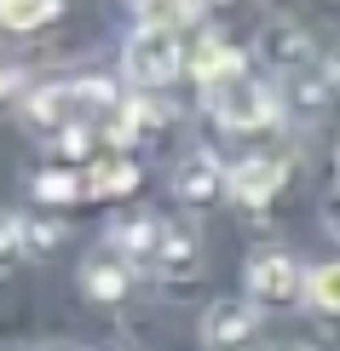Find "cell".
<instances>
[{"label": "cell", "instance_id": "obj_15", "mask_svg": "<svg viewBox=\"0 0 340 351\" xmlns=\"http://www.w3.org/2000/svg\"><path fill=\"white\" fill-rule=\"evenodd\" d=\"M29 196L35 202H81L87 196V173H76V167H47V173H35V184H29Z\"/></svg>", "mask_w": 340, "mask_h": 351}, {"label": "cell", "instance_id": "obj_6", "mask_svg": "<svg viewBox=\"0 0 340 351\" xmlns=\"http://www.w3.org/2000/svg\"><path fill=\"white\" fill-rule=\"evenodd\" d=\"M283 184H288V167L277 162V156H242V162L231 167V196L242 202V208H265Z\"/></svg>", "mask_w": 340, "mask_h": 351}, {"label": "cell", "instance_id": "obj_10", "mask_svg": "<svg viewBox=\"0 0 340 351\" xmlns=\"http://www.w3.org/2000/svg\"><path fill=\"white\" fill-rule=\"evenodd\" d=\"M6 254H23V259H41L47 247H58L64 242V225L58 219H35V213H12L6 219Z\"/></svg>", "mask_w": 340, "mask_h": 351}, {"label": "cell", "instance_id": "obj_3", "mask_svg": "<svg viewBox=\"0 0 340 351\" xmlns=\"http://www.w3.org/2000/svg\"><path fill=\"white\" fill-rule=\"evenodd\" d=\"M294 294H306V271L283 247H265V254L248 259V300L254 305H288Z\"/></svg>", "mask_w": 340, "mask_h": 351}, {"label": "cell", "instance_id": "obj_12", "mask_svg": "<svg viewBox=\"0 0 340 351\" xmlns=\"http://www.w3.org/2000/svg\"><path fill=\"white\" fill-rule=\"evenodd\" d=\"M150 127H161V104L156 98H122V110L110 115V127H104V138L110 144H133V138H144Z\"/></svg>", "mask_w": 340, "mask_h": 351}, {"label": "cell", "instance_id": "obj_4", "mask_svg": "<svg viewBox=\"0 0 340 351\" xmlns=\"http://www.w3.org/2000/svg\"><path fill=\"white\" fill-rule=\"evenodd\" d=\"M254 334H260L254 300H214L202 311V346L208 351H248Z\"/></svg>", "mask_w": 340, "mask_h": 351}, {"label": "cell", "instance_id": "obj_22", "mask_svg": "<svg viewBox=\"0 0 340 351\" xmlns=\"http://www.w3.org/2000/svg\"><path fill=\"white\" fill-rule=\"evenodd\" d=\"M335 173H340V144H335Z\"/></svg>", "mask_w": 340, "mask_h": 351}, {"label": "cell", "instance_id": "obj_16", "mask_svg": "<svg viewBox=\"0 0 340 351\" xmlns=\"http://www.w3.org/2000/svg\"><path fill=\"white\" fill-rule=\"evenodd\" d=\"M0 12H6L12 35H35V29H47L64 12V0H0Z\"/></svg>", "mask_w": 340, "mask_h": 351}, {"label": "cell", "instance_id": "obj_7", "mask_svg": "<svg viewBox=\"0 0 340 351\" xmlns=\"http://www.w3.org/2000/svg\"><path fill=\"white\" fill-rule=\"evenodd\" d=\"M161 242H168V225L150 213H133V219H115V230H110V247L127 259V265H150L156 271V259H161Z\"/></svg>", "mask_w": 340, "mask_h": 351}, {"label": "cell", "instance_id": "obj_23", "mask_svg": "<svg viewBox=\"0 0 340 351\" xmlns=\"http://www.w3.org/2000/svg\"><path fill=\"white\" fill-rule=\"evenodd\" d=\"M133 6H156V0H133Z\"/></svg>", "mask_w": 340, "mask_h": 351}, {"label": "cell", "instance_id": "obj_17", "mask_svg": "<svg viewBox=\"0 0 340 351\" xmlns=\"http://www.w3.org/2000/svg\"><path fill=\"white\" fill-rule=\"evenodd\" d=\"M306 300H312L317 311L340 317V259H329V265H312V271H306Z\"/></svg>", "mask_w": 340, "mask_h": 351}, {"label": "cell", "instance_id": "obj_8", "mask_svg": "<svg viewBox=\"0 0 340 351\" xmlns=\"http://www.w3.org/2000/svg\"><path fill=\"white\" fill-rule=\"evenodd\" d=\"M133 271L139 265H127L122 254H93L81 265V288H87V300H98V305H122L133 294Z\"/></svg>", "mask_w": 340, "mask_h": 351}, {"label": "cell", "instance_id": "obj_1", "mask_svg": "<svg viewBox=\"0 0 340 351\" xmlns=\"http://www.w3.org/2000/svg\"><path fill=\"white\" fill-rule=\"evenodd\" d=\"M185 64H190V52H185L179 29L156 23V18H144L127 35V47H122V69H127V81L139 86V93H161L168 81H179Z\"/></svg>", "mask_w": 340, "mask_h": 351}, {"label": "cell", "instance_id": "obj_13", "mask_svg": "<svg viewBox=\"0 0 340 351\" xmlns=\"http://www.w3.org/2000/svg\"><path fill=\"white\" fill-rule=\"evenodd\" d=\"M156 271L168 276V282H185V276H196V230H190V225H168V242H161Z\"/></svg>", "mask_w": 340, "mask_h": 351}, {"label": "cell", "instance_id": "obj_9", "mask_svg": "<svg viewBox=\"0 0 340 351\" xmlns=\"http://www.w3.org/2000/svg\"><path fill=\"white\" fill-rule=\"evenodd\" d=\"M173 190L185 202H214L219 190H231V167H219L208 150H190L179 162V173H173Z\"/></svg>", "mask_w": 340, "mask_h": 351}, {"label": "cell", "instance_id": "obj_5", "mask_svg": "<svg viewBox=\"0 0 340 351\" xmlns=\"http://www.w3.org/2000/svg\"><path fill=\"white\" fill-rule=\"evenodd\" d=\"M190 75L202 81V93H214V86L225 81H242L248 75V52L231 47L225 35H202L196 47H190Z\"/></svg>", "mask_w": 340, "mask_h": 351}, {"label": "cell", "instance_id": "obj_18", "mask_svg": "<svg viewBox=\"0 0 340 351\" xmlns=\"http://www.w3.org/2000/svg\"><path fill=\"white\" fill-rule=\"evenodd\" d=\"M323 81L340 86V40H329V47H323Z\"/></svg>", "mask_w": 340, "mask_h": 351}, {"label": "cell", "instance_id": "obj_14", "mask_svg": "<svg viewBox=\"0 0 340 351\" xmlns=\"http://www.w3.org/2000/svg\"><path fill=\"white\" fill-rule=\"evenodd\" d=\"M139 184V167L127 156H110V162H93L87 167V196H127Z\"/></svg>", "mask_w": 340, "mask_h": 351}, {"label": "cell", "instance_id": "obj_20", "mask_svg": "<svg viewBox=\"0 0 340 351\" xmlns=\"http://www.w3.org/2000/svg\"><path fill=\"white\" fill-rule=\"evenodd\" d=\"M277 351H317V346H306V340H294V346H277Z\"/></svg>", "mask_w": 340, "mask_h": 351}, {"label": "cell", "instance_id": "obj_2", "mask_svg": "<svg viewBox=\"0 0 340 351\" xmlns=\"http://www.w3.org/2000/svg\"><path fill=\"white\" fill-rule=\"evenodd\" d=\"M202 98H208V115L219 127H231V133H260V127H271L277 115H283V98L265 81H254V75L225 81V86H214V93H202Z\"/></svg>", "mask_w": 340, "mask_h": 351}, {"label": "cell", "instance_id": "obj_19", "mask_svg": "<svg viewBox=\"0 0 340 351\" xmlns=\"http://www.w3.org/2000/svg\"><path fill=\"white\" fill-rule=\"evenodd\" d=\"M323 225H329V237H340V190L323 202Z\"/></svg>", "mask_w": 340, "mask_h": 351}, {"label": "cell", "instance_id": "obj_11", "mask_svg": "<svg viewBox=\"0 0 340 351\" xmlns=\"http://www.w3.org/2000/svg\"><path fill=\"white\" fill-rule=\"evenodd\" d=\"M260 52L271 58L277 69H288V75H300V69L312 64V35H306L300 23H271V29H265V40H260Z\"/></svg>", "mask_w": 340, "mask_h": 351}, {"label": "cell", "instance_id": "obj_21", "mask_svg": "<svg viewBox=\"0 0 340 351\" xmlns=\"http://www.w3.org/2000/svg\"><path fill=\"white\" fill-rule=\"evenodd\" d=\"M196 6H225V0H196Z\"/></svg>", "mask_w": 340, "mask_h": 351}]
</instances>
